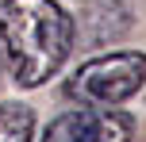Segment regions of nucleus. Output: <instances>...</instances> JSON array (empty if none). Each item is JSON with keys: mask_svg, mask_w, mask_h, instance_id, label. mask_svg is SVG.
<instances>
[{"mask_svg": "<svg viewBox=\"0 0 146 142\" xmlns=\"http://www.w3.org/2000/svg\"><path fill=\"white\" fill-rule=\"evenodd\" d=\"M0 46L15 85L35 89L62 69L73 46V19L54 0H4L0 4Z\"/></svg>", "mask_w": 146, "mask_h": 142, "instance_id": "obj_1", "label": "nucleus"}, {"mask_svg": "<svg viewBox=\"0 0 146 142\" xmlns=\"http://www.w3.org/2000/svg\"><path fill=\"white\" fill-rule=\"evenodd\" d=\"M142 85H146V54L142 50H115V54H104V58L85 61V65L69 77L66 92L77 104L108 112L111 104L131 100Z\"/></svg>", "mask_w": 146, "mask_h": 142, "instance_id": "obj_2", "label": "nucleus"}, {"mask_svg": "<svg viewBox=\"0 0 146 142\" xmlns=\"http://www.w3.org/2000/svg\"><path fill=\"white\" fill-rule=\"evenodd\" d=\"M135 119L127 112H100V108H77L66 112L46 127L42 142H127Z\"/></svg>", "mask_w": 146, "mask_h": 142, "instance_id": "obj_3", "label": "nucleus"}, {"mask_svg": "<svg viewBox=\"0 0 146 142\" xmlns=\"http://www.w3.org/2000/svg\"><path fill=\"white\" fill-rule=\"evenodd\" d=\"M35 115L23 104H4L0 108V142H31Z\"/></svg>", "mask_w": 146, "mask_h": 142, "instance_id": "obj_4", "label": "nucleus"}]
</instances>
